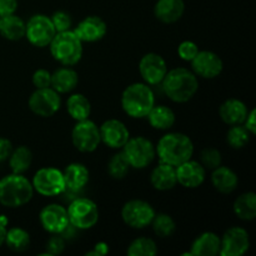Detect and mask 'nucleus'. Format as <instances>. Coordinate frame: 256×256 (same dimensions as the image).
Wrapping results in <instances>:
<instances>
[{"instance_id":"c03bdc74","label":"nucleus","mask_w":256,"mask_h":256,"mask_svg":"<svg viewBox=\"0 0 256 256\" xmlns=\"http://www.w3.org/2000/svg\"><path fill=\"white\" fill-rule=\"evenodd\" d=\"M256 110L252 109L248 112V116L244 122V126L252 135L256 134Z\"/></svg>"},{"instance_id":"2f4dec72","label":"nucleus","mask_w":256,"mask_h":256,"mask_svg":"<svg viewBox=\"0 0 256 256\" xmlns=\"http://www.w3.org/2000/svg\"><path fill=\"white\" fill-rule=\"evenodd\" d=\"M4 244H6V246L15 252H25L30 246L29 232L22 229V228H12V229L6 230Z\"/></svg>"},{"instance_id":"6ab92c4d","label":"nucleus","mask_w":256,"mask_h":256,"mask_svg":"<svg viewBox=\"0 0 256 256\" xmlns=\"http://www.w3.org/2000/svg\"><path fill=\"white\" fill-rule=\"evenodd\" d=\"M106 30V22L100 16L92 15V16H86L85 19H82L76 25L74 32L82 42H95L105 36Z\"/></svg>"},{"instance_id":"dca6fc26","label":"nucleus","mask_w":256,"mask_h":256,"mask_svg":"<svg viewBox=\"0 0 256 256\" xmlns=\"http://www.w3.org/2000/svg\"><path fill=\"white\" fill-rule=\"evenodd\" d=\"M39 222L49 234H62L69 225L66 209L59 204L46 205L40 212Z\"/></svg>"},{"instance_id":"0eeeda50","label":"nucleus","mask_w":256,"mask_h":256,"mask_svg":"<svg viewBox=\"0 0 256 256\" xmlns=\"http://www.w3.org/2000/svg\"><path fill=\"white\" fill-rule=\"evenodd\" d=\"M122 152L126 156L130 166L134 169H145L156 156L155 145L144 136L129 138L126 144L122 146Z\"/></svg>"},{"instance_id":"f8f14e48","label":"nucleus","mask_w":256,"mask_h":256,"mask_svg":"<svg viewBox=\"0 0 256 256\" xmlns=\"http://www.w3.org/2000/svg\"><path fill=\"white\" fill-rule=\"evenodd\" d=\"M30 110L42 118H50L59 112L62 106V98L52 86L36 89L29 98Z\"/></svg>"},{"instance_id":"423d86ee","label":"nucleus","mask_w":256,"mask_h":256,"mask_svg":"<svg viewBox=\"0 0 256 256\" xmlns=\"http://www.w3.org/2000/svg\"><path fill=\"white\" fill-rule=\"evenodd\" d=\"M69 224L75 229L88 230L96 225L99 220L98 205L89 198H76L66 209Z\"/></svg>"},{"instance_id":"c756f323","label":"nucleus","mask_w":256,"mask_h":256,"mask_svg":"<svg viewBox=\"0 0 256 256\" xmlns=\"http://www.w3.org/2000/svg\"><path fill=\"white\" fill-rule=\"evenodd\" d=\"M234 212L239 219L252 222L256 218V194L248 192L238 196L234 202Z\"/></svg>"},{"instance_id":"79ce46f5","label":"nucleus","mask_w":256,"mask_h":256,"mask_svg":"<svg viewBox=\"0 0 256 256\" xmlns=\"http://www.w3.org/2000/svg\"><path fill=\"white\" fill-rule=\"evenodd\" d=\"M18 9V0H0V16L15 14Z\"/></svg>"},{"instance_id":"473e14b6","label":"nucleus","mask_w":256,"mask_h":256,"mask_svg":"<svg viewBox=\"0 0 256 256\" xmlns=\"http://www.w3.org/2000/svg\"><path fill=\"white\" fill-rule=\"evenodd\" d=\"M129 256H154L158 254V246L150 238H138L128 248Z\"/></svg>"},{"instance_id":"412c9836","label":"nucleus","mask_w":256,"mask_h":256,"mask_svg":"<svg viewBox=\"0 0 256 256\" xmlns=\"http://www.w3.org/2000/svg\"><path fill=\"white\" fill-rule=\"evenodd\" d=\"M185 12L184 0H158L154 14L164 24H172L180 20Z\"/></svg>"},{"instance_id":"c85d7f7f","label":"nucleus","mask_w":256,"mask_h":256,"mask_svg":"<svg viewBox=\"0 0 256 256\" xmlns=\"http://www.w3.org/2000/svg\"><path fill=\"white\" fill-rule=\"evenodd\" d=\"M66 110L70 116L76 122L89 119L92 105L88 98L82 94H72L66 100Z\"/></svg>"},{"instance_id":"4be33fe9","label":"nucleus","mask_w":256,"mask_h":256,"mask_svg":"<svg viewBox=\"0 0 256 256\" xmlns=\"http://www.w3.org/2000/svg\"><path fill=\"white\" fill-rule=\"evenodd\" d=\"M62 175H64L66 190L72 192H78L84 189L90 178L88 168L80 162H72L68 165L62 172Z\"/></svg>"},{"instance_id":"4468645a","label":"nucleus","mask_w":256,"mask_h":256,"mask_svg":"<svg viewBox=\"0 0 256 256\" xmlns=\"http://www.w3.org/2000/svg\"><path fill=\"white\" fill-rule=\"evenodd\" d=\"M190 62H192V72L204 79H214L219 76L224 69L222 58L216 52L210 50H202V52L199 50Z\"/></svg>"},{"instance_id":"20e7f679","label":"nucleus","mask_w":256,"mask_h":256,"mask_svg":"<svg viewBox=\"0 0 256 256\" xmlns=\"http://www.w3.org/2000/svg\"><path fill=\"white\" fill-rule=\"evenodd\" d=\"M34 195L32 182L22 174H9L0 179V204L6 208H20Z\"/></svg>"},{"instance_id":"37998d69","label":"nucleus","mask_w":256,"mask_h":256,"mask_svg":"<svg viewBox=\"0 0 256 256\" xmlns=\"http://www.w3.org/2000/svg\"><path fill=\"white\" fill-rule=\"evenodd\" d=\"M12 149L14 148H12V144L10 140L5 139V138H0V162L9 159Z\"/></svg>"},{"instance_id":"ddd939ff","label":"nucleus","mask_w":256,"mask_h":256,"mask_svg":"<svg viewBox=\"0 0 256 256\" xmlns=\"http://www.w3.org/2000/svg\"><path fill=\"white\" fill-rule=\"evenodd\" d=\"M249 232L240 226L230 228L220 238V252L222 256H242L249 250Z\"/></svg>"},{"instance_id":"b1692460","label":"nucleus","mask_w":256,"mask_h":256,"mask_svg":"<svg viewBox=\"0 0 256 256\" xmlns=\"http://www.w3.org/2000/svg\"><path fill=\"white\" fill-rule=\"evenodd\" d=\"M220 252V238L212 232H202L194 240L190 248L192 256H215Z\"/></svg>"},{"instance_id":"bb28decb","label":"nucleus","mask_w":256,"mask_h":256,"mask_svg":"<svg viewBox=\"0 0 256 256\" xmlns=\"http://www.w3.org/2000/svg\"><path fill=\"white\" fill-rule=\"evenodd\" d=\"M26 22L18 15L12 14L0 16V35L6 40L18 42L25 36Z\"/></svg>"},{"instance_id":"a18cd8bd","label":"nucleus","mask_w":256,"mask_h":256,"mask_svg":"<svg viewBox=\"0 0 256 256\" xmlns=\"http://www.w3.org/2000/svg\"><path fill=\"white\" fill-rule=\"evenodd\" d=\"M109 252V246H108L106 242H98L95 245L94 250L92 252H86L85 255L88 256H102V255H106Z\"/></svg>"},{"instance_id":"a19ab883","label":"nucleus","mask_w":256,"mask_h":256,"mask_svg":"<svg viewBox=\"0 0 256 256\" xmlns=\"http://www.w3.org/2000/svg\"><path fill=\"white\" fill-rule=\"evenodd\" d=\"M32 85L35 89H44L52 86V74L46 69H38L32 74Z\"/></svg>"},{"instance_id":"1a4fd4ad","label":"nucleus","mask_w":256,"mask_h":256,"mask_svg":"<svg viewBox=\"0 0 256 256\" xmlns=\"http://www.w3.org/2000/svg\"><path fill=\"white\" fill-rule=\"evenodd\" d=\"M56 30L52 25L50 16L42 14L32 15L25 26V36L32 45L36 48L49 46L54 39Z\"/></svg>"},{"instance_id":"ea45409f","label":"nucleus","mask_w":256,"mask_h":256,"mask_svg":"<svg viewBox=\"0 0 256 256\" xmlns=\"http://www.w3.org/2000/svg\"><path fill=\"white\" fill-rule=\"evenodd\" d=\"M45 248L48 255H60L65 249V239L60 234H52Z\"/></svg>"},{"instance_id":"39448f33","label":"nucleus","mask_w":256,"mask_h":256,"mask_svg":"<svg viewBox=\"0 0 256 256\" xmlns=\"http://www.w3.org/2000/svg\"><path fill=\"white\" fill-rule=\"evenodd\" d=\"M49 46L52 58L62 66L76 65L82 59L84 52L82 42L72 29L56 32Z\"/></svg>"},{"instance_id":"2eb2a0df","label":"nucleus","mask_w":256,"mask_h":256,"mask_svg":"<svg viewBox=\"0 0 256 256\" xmlns=\"http://www.w3.org/2000/svg\"><path fill=\"white\" fill-rule=\"evenodd\" d=\"M139 72L142 80L148 85L162 84L168 72V64L162 55L156 52H148L140 60Z\"/></svg>"},{"instance_id":"7c9ffc66","label":"nucleus","mask_w":256,"mask_h":256,"mask_svg":"<svg viewBox=\"0 0 256 256\" xmlns=\"http://www.w3.org/2000/svg\"><path fill=\"white\" fill-rule=\"evenodd\" d=\"M32 162V152L25 145H20L16 149H12L9 156V166L14 174H24L29 170Z\"/></svg>"},{"instance_id":"f704fd0d","label":"nucleus","mask_w":256,"mask_h":256,"mask_svg":"<svg viewBox=\"0 0 256 256\" xmlns=\"http://www.w3.org/2000/svg\"><path fill=\"white\" fill-rule=\"evenodd\" d=\"M155 234L160 238H169L176 230V222L168 214H155L152 224Z\"/></svg>"},{"instance_id":"72a5a7b5","label":"nucleus","mask_w":256,"mask_h":256,"mask_svg":"<svg viewBox=\"0 0 256 256\" xmlns=\"http://www.w3.org/2000/svg\"><path fill=\"white\" fill-rule=\"evenodd\" d=\"M130 164L128 162L126 156L124 155V152H119L115 155H112V159L109 160V164H108V172H109L110 176L112 179H124L128 175L130 170Z\"/></svg>"},{"instance_id":"6e6552de","label":"nucleus","mask_w":256,"mask_h":256,"mask_svg":"<svg viewBox=\"0 0 256 256\" xmlns=\"http://www.w3.org/2000/svg\"><path fill=\"white\" fill-rule=\"evenodd\" d=\"M32 185L35 192L42 196H58L66 192L62 172L55 168H42L38 170Z\"/></svg>"},{"instance_id":"49530a36","label":"nucleus","mask_w":256,"mask_h":256,"mask_svg":"<svg viewBox=\"0 0 256 256\" xmlns=\"http://www.w3.org/2000/svg\"><path fill=\"white\" fill-rule=\"evenodd\" d=\"M6 224L8 219H5L4 216H0V246H2V244L5 242V235H6Z\"/></svg>"},{"instance_id":"cd10ccee","label":"nucleus","mask_w":256,"mask_h":256,"mask_svg":"<svg viewBox=\"0 0 256 256\" xmlns=\"http://www.w3.org/2000/svg\"><path fill=\"white\" fill-rule=\"evenodd\" d=\"M149 124L156 130H169L175 124V112L165 105H154L146 115Z\"/></svg>"},{"instance_id":"5701e85b","label":"nucleus","mask_w":256,"mask_h":256,"mask_svg":"<svg viewBox=\"0 0 256 256\" xmlns=\"http://www.w3.org/2000/svg\"><path fill=\"white\" fill-rule=\"evenodd\" d=\"M150 182L154 189L160 190V192L172 190L178 184L175 166L160 162V164L152 169V175H150Z\"/></svg>"},{"instance_id":"c9c22d12","label":"nucleus","mask_w":256,"mask_h":256,"mask_svg":"<svg viewBox=\"0 0 256 256\" xmlns=\"http://www.w3.org/2000/svg\"><path fill=\"white\" fill-rule=\"evenodd\" d=\"M250 136H252V134L248 132L246 128L242 124L232 125V128H230L226 134V140L232 148L242 149L249 142Z\"/></svg>"},{"instance_id":"e433bc0d","label":"nucleus","mask_w":256,"mask_h":256,"mask_svg":"<svg viewBox=\"0 0 256 256\" xmlns=\"http://www.w3.org/2000/svg\"><path fill=\"white\" fill-rule=\"evenodd\" d=\"M200 159H202L200 164L205 169L214 170L222 165V154H220L219 150L214 149V148H208V149L202 150V155H200Z\"/></svg>"},{"instance_id":"7ed1b4c3","label":"nucleus","mask_w":256,"mask_h":256,"mask_svg":"<svg viewBox=\"0 0 256 256\" xmlns=\"http://www.w3.org/2000/svg\"><path fill=\"white\" fill-rule=\"evenodd\" d=\"M154 105V92L146 82H134L122 92V108L130 118H146Z\"/></svg>"},{"instance_id":"aec40b11","label":"nucleus","mask_w":256,"mask_h":256,"mask_svg":"<svg viewBox=\"0 0 256 256\" xmlns=\"http://www.w3.org/2000/svg\"><path fill=\"white\" fill-rule=\"evenodd\" d=\"M248 109L246 104L239 99H228L226 102H222L220 105L219 114L222 122L228 125H239L244 124L245 119L248 116Z\"/></svg>"},{"instance_id":"f3484780","label":"nucleus","mask_w":256,"mask_h":256,"mask_svg":"<svg viewBox=\"0 0 256 256\" xmlns=\"http://www.w3.org/2000/svg\"><path fill=\"white\" fill-rule=\"evenodd\" d=\"M102 142L112 149H122L130 138L126 125L118 119H109L99 128Z\"/></svg>"},{"instance_id":"a211bd4d","label":"nucleus","mask_w":256,"mask_h":256,"mask_svg":"<svg viewBox=\"0 0 256 256\" xmlns=\"http://www.w3.org/2000/svg\"><path fill=\"white\" fill-rule=\"evenodd\" d=\"M175 172H176L178 184L186 189L199 188L205 182L206 176V169L200 162L192 159L175 166Z\"/></svg>"},{"instance_id":"9b49d317","label":"nucleus","mask_w":256,"mask_h":256,"mask_svg":"<svg viewBox=\"0 0 256 256\" xmlns=\"http://www.w3.org/2000/svg\"><path fill=\"white\" fill-rule=\"evenodd\" d=\"M72 142L80 152H95L102 142L99 126L89 119L78 122L72 130Z\"/></svg>"},{"instance_id":"393cba45","label":"nucleus","mask_w":256,"mask_h":256,"mask_svg":"<svg viewBox=\"0 0 256 256\" xmlns=\"http://www.w3.org/2000/svg\"><path fill=\"white\" fill-rule=\"evenodd\" d=\"M212 182L218 192L222 194H232L235 192L239 184V178L236 172L228 166H218L212 172Z\"/></svg>"},{"instance_id":"f03ea898","label":"nucleus","mask_w":256,"mask_h":256,"mask_svg":"<svg viewBox=\"0 0 256 256\" xmlns=\"http://www.w3.org/2000/svg\"><path fill=\"white\" fill-rule=\"evenodd\" d=\"M155 149L160 162L172 166H178L182 162L192 159L194 154V144L192 139L182 132H169L164 135Z\"/></svg>"},{"instance_id":"9d476101","label":"nucleus","mask_w":256,"mask_h":256,"mask_svg":"<svg viewBox=\"0 0 256 256\" xmlns=\"http://www.w3.org/2000/svg\"><path fill=\"white\" fill-rule=\"evenodd\" d=\"M155 210L145 200L134 199L125 202L122 209V219L128 226L132 229H144L152 224L155 216Z\"/></svg>"},{"instance_id":"58836bf2","label":"nucleus","mask_w":256,"mask_h":256,"mask_svg":"<svg viewBox=\"0 0 256 256\" xmlns=\"http://www.w3.org/2000/svg\"><path fill=\"white\" fill-rule=\"evenodd\" d=\"M198 52H199V46L190 40H185L178 46V54L185 62H192L195 55L198 54Z\"/></svg>"},{"instance_id":"f257e3e1","label":"nucleus","mask_w":256,"mask_h":256,"mask_svg":"<svg viewBox=\"0 0 256 256\" xmlns=\"http://www.w3.org/2000/svg\"><path fill=\"white\" fill-rule=\"evenodd\" d=\"M162 84L166 96L179 104L192 100L199 89L198 76L186 68L168 70Z\"/></svg>"},{"instance_id":"a878e982","label":"nucleus","mask_w":256,"mask_h":256,"mask_svg":"<svg viewBox=\"0 0 256 256\" xmlns=\"http://www.w3.org/2000/svg\"><path fill=\"white\" fill-rule=\"evenodd\" d=\"M79 82V75L70 66H62L52 74V88L59 94L72 92Z\"/></svg>"},{"instance_id":"4c0bfd02","label":"nucleus","mask_w":256,"mask_h":256,"mask_svg":"<svg viewBox=\"0 0 256 256\" xmlns=\"http://www.w3.org/2000/svg\"><path fill=\"white\" fill-rule=\"evenodd\" d=\"M50 19H52V25H54L56 32H65V30L72 29V16H70L66 12H62V10L55 12L54 14L50 16Z\"/></svg>"}]
</instances>
